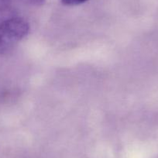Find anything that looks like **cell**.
<instances>
[{
    "mask_svg": "<svg viewBox=\"0 0 158 158\" xmlns=\"http://www.w3.org/2000/svg\"><path fill=\"white\" fill-rule=\"evenodd\" d=\"M29 30V23L20 17H12L0 23V54L20 41L28 34Z\"/></svg>",
    "mask_w": 158,
    "mask_h": 158,
    "instance_id": "1",
    "label": "cell"
},
{
    "mask_svg": "<svg viewBox=\"0 0 158 158\" xmlns=\"http://www.w3.org/2000/svg\"><path fill=\"white\" fill-rule=\"evenodd\" d=\"M64 5L67 6H76V5H80L84 2H87L88 0H61Z\"/></svg>",
    "mask_w": 158,
    "mask_h": 158,
    "instance_id": "2",
    "label": "cell"
},
{
    "mask_svg": "<svg viewBox=\"0 0 158 158\" xmlns=\"http://www.w3.org/2000/svg\"><path fill=\"white\" fill-rule=\"evenodd\" d=\"M1 2H11L13 0H0ZM23 2H27L28 4H31V5H41L44 2L45 0H22Z\"/></svg>",
    "mask_w": 158,
    "mask_h": 158,
    "instance_id": "3",
    "label": "cell"
}]
</instances>
